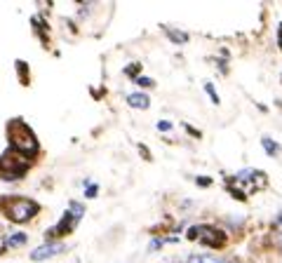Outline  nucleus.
I'll list each match as a JSON object with an SVG mask.
<instances>
[{"instance_id": "obj_1", "label": "nucleus", "mask_w": 282, "mask_h": 263, "mask_svg": "<svg viewBox=\"0 0 282 263\" xmlns=\"http://www.w3.org/2000/svg\"><path fill=\"white\" fill-rule=\"evenodd\" d=\"M10 143H12V151L21 153L24 158L38 153L36 134H33V129L24 120H12L10 123Z\"/></svg>"}, {"instance_id": "obj_2", "label": "nucleus", "mask_w": 282, "mask_h": 263, "mask_svg": "<svg viewBox=\"0 0 282 263\" xmlns=\"http://www.w3.org/2000/svg\"><path fill=\"white\" fill-rule=\"evenodd\" d=\"M5 214L14 223H26V221H31L38 214V204L33 200H29V197H12V200H7Z\"/></svg>"}, {"instance_id": "obj_3", "label": "nucleus", "mask_w": 282, "mask_h": 263, "mask_svg": "<svg viewBox=\"0 0 282 263\" xmlns=\"http://www.w3.org/2000/svg\"><path fill=\"white\" fill-rule=\"evenodd\" d=\"M29 169V160L17 151H10L0 158V171H14V177H24Z\"/></svg>"}, {"instance_id": "obj_4", "label": "nucleus", "mask_w": 282, "mask_h": 263, "mask_svg": "<svg viewBox=\"0 0 282 263\" xmlns=\"http://www.w3.org/2000/svg\"><path fill=\"white\" fill-rule=\"evenodd\" d=\"M195 240H200V245L203 247H212V249H216V247H221L223 242H226V235L214 226H198V238Z\"/></svg>"}, {"instance_id": "obj_5", "label": "nucleus", "mask_w": 282, "mask_h": 263, "mask_svg": "<svg viewBox=\"0 0 282 263\" xmlns=\"http://www.w3.org/2000/svg\"><path fill=\"white\" fill-rule=\"evenodd\" d=\"M64 251H66L64 242H45V245L36 247V249L31 251V258L33 261H45V258L59 256V254H64Z\"/></svg>"}, {"instance_id": "obj_6", "label": "nucleus", "mask_w": 282, "mask_h": 263, "mask_svg": "<svg viewBox=\"0 0 282 263\" xmlns=\"http://www.w3.org/2000/svg\"><path fill=\"white\" fill-rule=\"evenodd\" d=\"M127 104L132 106V108L146 110L148 106H151V97H148L146 92H132V94H127Z\"/></svg>"}, {"instance_id": "obj_7", "label": "nucleus", "mask_w": 282, "mask_h": 263, "mask_svg": "<svg viewBox=\"0 0 282 263\" xmlns=\"http://www.w3.org/2000/svg\"><path fill=\"white\" fill-rule=\"evenodd\" d=\"M26 242H29V238H26L24 232H14V235H10V238H7V247H10V249L21 247V245H26Z\"/></svg>"}, {"instance_id": "obj_8", "label": "nucleus", "mask_w": 282, "mask_h": 263, "mask_svg": "<svg viewBox=\"0 0 282 263\" xmlns=\"http://www.w3.org/2000/svg\"><path fill=\"white\" fill-rule=\"evenodd\" d=\"M261 146L266 148V153H268V155H277V153H280V143H275L270 136H264V139H261Z\"/></svg>"}, {"instance_id": "obj_9", "label": "nucleus", "mask_w": 282, "mask_h": 263, "mask_svg": "<svg viewBox=\"0 0 282 263\" xmlns=\"http://www.w3.org/2000/svg\"><path fill=\"white\" fill-rule=\"evenodd\" d=\"M167 31V36L172 38V43H188V33H184V31H174V28H165Z\"/></svg>"}, {"instance_id": "obj_10", "label": "nucleus", "mask_w": 282, "mask_h": 263, "mask_svg": "<svg viewBox=\"0 0 282 263\" xmlns=\"http://www.w3.org/2000/svg\"><path fill=\"white\" fill-rule=\"evenodd\" d=\"M165 242H177V238H155L153 242H151V247H148V249L158 251V249H162V245H165Z\"/></svg>"}, {"instance_id": "obj_11", "label": "nucleus", "mask_w": 282, "mask_h": 263, "mask_svg": "<svg viewBox=\"0 0 282 263\" xmlns=\"http://www.w3.org/2000/svg\"><path fill=\"white\" fill-rule=\"evenodd\" d=\"M205 92L209 94L212 104H219V94H216V90H214V85H212V82H207V85H205Z\"/></svg>"}, {"instance_id": "obj_12", "label": "nucleus", "mask_w": 282, "mask_h": 263, "mask_svg": "<svg viewBox=\"0 0 282 263\" xmlns=\"http://www.w3.org/2000/svg\"><path fill=\"white\" fill-rule=\"evenodd\" d=\"M158 129H160V132H170V129H172V123H167V120H158Z\"/></svg>"}, {"instance_id": "obj_13", "label": "nucleus", "mask_w": 282, "mask_h": 263, "mask_svg": "<svg viewBox=\"0 0 282 263\" xmlns=\"http://www.w3.org/2000/svg\"><path fill=\"white\" fill-rule=\"evenodd\" d=\"M17 71H19V73H21V80H24V82H26V80H29V78H26V64H24V62H17Z\"/></svg>"}, {"instance_id": "obj_14", "label": "nucleus", "mask_w": 282, "mask_h": 263, "mask_svg": "<svg viewBox=\"0 0 282 263\" xmlns=\"http://www.w3.org/2000/svg\"><path fill=\"white\" fill-rule=\"evenodd\" d=\"M97 190H99L97 186H94V184H90V188L85 190V195H87V197H97Z\"/></svg>"}, {"instance_id": "obj_15", "label": "nucleus", "mask_w": 282, "mask_h": 263, "mask_svg": "<svg viewBox=\"0 0 282 263\" xmlns=\"http://www.w3.org/2000/svg\"><path fill=\"white\" fill-rule=\"evenodd\" d=\"M136 82H139V85H146V87H151L153 85V80H148V78H144V75H139V78H134Z\"/></svg>"}, {"instance_id": "obj_16", "label": "nucleus", "mask_w": 282, "mask_h": 263, "mask_svg": "<svg viewBox=\"0 0 282 263\" xmlns=\"http://www.w3.org/2000/svg\"><path fill=\"white\" fill-rule=\"evenodd\" d=\"M275 226H280V228H282V212L275 216Z\"/></svg>"}, {"instance_id": "obj_17", "label": "nucleus", "mask_w": 282, "mask_h": 263, "mask_svg": "<svg viewBox=\"0 0 282 263\" xmlns=\"http://www.w3.org/2000/svg\"><path fill=\"white\" fill-rule=\"evenodd\" d=\"M280 47H282V24H280Z\"/></svg>"}, {"instance_id": "obj_18", "label": "nucleus", "mask_w": 282, "mask_h": 263, "mask_svg": "<svg viewBox=\"0 0 282 263\" xmlns=\"http://www.w3.org/2000/svg\"><path fill=\"white\" fill-rule=\"evenodd\" d=\"M214 263H219V261H214Z\"/></svg>"}]
</instances>
